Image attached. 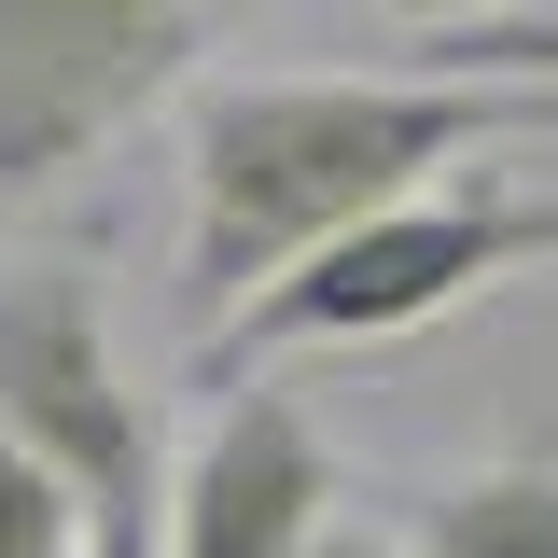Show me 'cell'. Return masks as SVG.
Here are the masks:
<instances>
[{
  "label": "cell",
  "instance_id": "8992f818",
  "mask_svg": "<svg viewBox=\"0 0 558 558\" xmlns=\"http://www.w3.org/2000/svg\"><path fill=\"white\" fill-rule=\"evenodd\" d=\"M405 545L418 558H558V461H461L405 502Z\"/></svg>",
  "mask_w": 558,
  "mask_h": 558
},
{
  "label": "cell",
  "instance_id": "3957f363",
  "mask_svg": "<svg viewBox=\"0 0 558 558\" xmlns=\"http://www.w3.org/2000/svg\"><path fill=\"white\" fill-rule=\"evenodd\" d=\"M0 433L70 475L98 517V558H168V447H154V391L112 349V307L84 266H0Z\"/></svg>",
  "mask_w": 558,
  "mask_h": 558
},
{
  "label": "cell",
  "instance_id": "52a82bcc",
  "mask_svg": "<svg viewBox=\"0 0 558 558\" xmlns=\"http://www.w3.org/2000/svg\"><path fill=\"white\" fill-rule=\"evenodd\" d=\"M0 558H98V517H84L70 475H43L14 433H0Z\"/></svg>",
  "mask_w": 558,
  "mask_h": 558
},
{
  "label": "cell",
  "instance_id": "277c9868",
  "mask_svg": "<svg viewBox=\"0 0 558 558\" xmlns=\"http://www.w3.org/2000/svg\"><path fill=\"white\" fill-rule=\"evenodd\" d=\"M238 14L252 0H0V196H57L154 98H196Z\"/></svg>",
  "mask_w": 558,
  "mask_h": 558
},
{
  "label": "cell",
  "instance_id": "5b68a950",
  "mask_svg": "<svg viewBox=\"0 0 558 558\" xmlns=\"http://www.w3.org/2000/svg\"><path fill=\"white\" fill-rule=\"evenodd\" d=\"M336 447L293 391H223L168 475V558H322L336 545Z\"/></svg>",
  "mask_w": 558,
  "mask_h": 558
},
{
  "label": "cell",
  "instance_id": "7a4b0ae2",
  "mask_svg": "<svg viewBox=\"0 0 558 558\" xmlns=\"http://www.w3.org/2000/svg\"><path fill=\"white\" fill-rule=\"evenodd\" d=\"M558 266V196H517V182H433V196L377 209V223H349L336 252H307V266L252 293L223 336H196L209 391H238L252 363L279 349H377V336H418V322H447V307H475L502 279Z\"/></svg>",
  "mask_w": 558,
  "mask_h": 558
},
{
  "label": "cell",
  "instance_id": "ba28073f",
  "mask_svg": "<svg viewBox=\"0 0 558 558\" xmlns=\"http://www.w3.org/2000/svg\"><path fill=\"white\" fill-rule=\"evenodd\" d=\"M391 14H405L418 43H461V28H488V14H502V0H391Z\"/></svg>",
  "mask_w": 558,
  "mask_h": 558
},
{
  "label": "cell",
  "instance_id": "6da1fadb",
  "mask_svg": "<svg viewBox=\"0 0 558 558\" xmlns=\"http://www.w3.org/2000/svg\"><path fill=\"white\" fill-rule=\"evenodd\" d=\"M531 112V84L475 70H209L182 98V307L223 336L307 252L461 182V154Z\"/></svg>",
  "mask_w": 558,
  "mask_h": 558
}]
</instances>
